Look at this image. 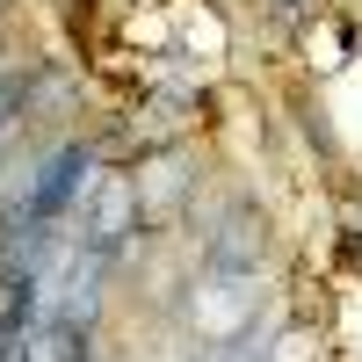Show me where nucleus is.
Masks as SVG:
<instances>
[{
  "label": "nucleus",
  "mask_w": 362,
  "mask_h": 362,
  "mask_svg": "<svg viewBox=\"0 0 362 362\" xmlns=\"http://www.w3.org/2000/svg\"><path fill=\"white\" fill-rule=\"evenodd\" d=\"M87 181H95L87 153H73V145H66V153H51V160H44V174H37V189H29V203H22V210H29V218H51V210L66 203V196H80Z\"/></svg>",
  "instance_id": "1"
}]
</instances>
